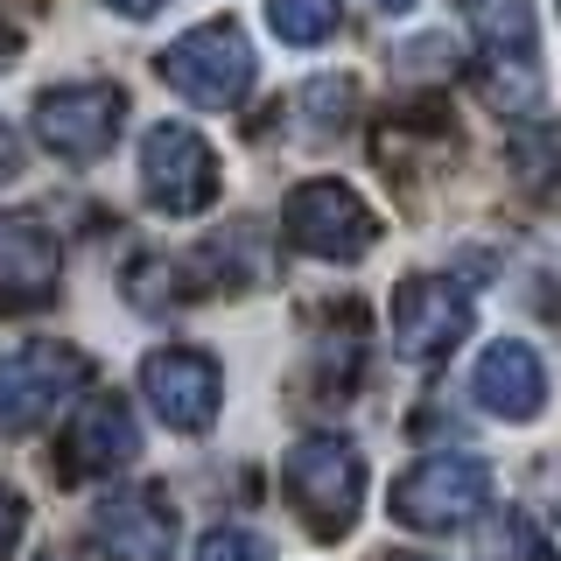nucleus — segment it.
Returning a JSON list of instances; mask_svg holds the SVG:
<instances>
[{"instance_id":"nucleus-1","label":"nucleus","mask_w":561,"mask_h":561,"mask_svg":"<svg viewBox=\"0 0 561 561\" xmlns=\"http://www.w3.org/2000/svg\"><path fill=\"white\" fill-rule=\"evenodd\" d=\"M386 513H393V526H408V534H463L470 519L491 513L484 456H463V449L414 456V463L386 484Z\"/></svg>"},{"instance_id":"nucleus-2","label":"nucleus","mask_w":561,"mask_h":561,"mask_svg":"<svg viewBox=\"0 0 561 561\" xmlns=\"http://www.w3.org/2000/svg\"><path fill=\"white\" fill-rule=\"evenodd\" d=\"M280 484H288L295 513H302V526L316 540H344L351 526H358V513H365V456L330 428H316V435H302V443L288 449Z\"/></svg>"},{"instance_id":"nucleus-3","label":"nucleus","mask_w":561,"mask_h":561,"mask_svg":"<svg viewBox=\"0 0 561 561\" xmlns=\"http://www.w3.org/2000/svg\"><path fill=\"white\" fill-rule=\"evenodd\" d=\"M280 239H288L295 253H309V260L351 267V260H365L379 245V218L351 183L309 175V183H295L288 197H280Z\"/></svg>"},{"instance_id":"nucleus-4","label":"nucleus","mask_w":561,"mask_h":561,"mask_svg":"<svg viewBox=\"0 0 561 561\" xmlns=\"http://www.w3.org/2000/svg\"><path fill=\"white\" fill-rule=\"evenodd\" d=\"M253 43H245L239 22H204L190 35H175L162 49V84L197 113H232L253 92Z\"/></svg>"},{"instance_id":"nucleus-5","label":"nucleus","mask_w":561,"mask_h":561,"mask_svg":"<svg viewBox=\"0 0 561 561\" xmlns=\"http://www.w3.org/2000/svg\"><path fill=\"white\" fill-rule=\"evenodd\" d=\"M225 190V169H218V148L183 127V119H162L140 140V197H148L162 218H204Z\"/></svg>"},{"instance_id":"nucleus-6","label":"nucleus","mask_w":561,"mask_h":561,"mask_svg":"<svg viewBox=\"0 0 561 561\" xmlns=\"http://www.w3.org/2000/svg\"><path fill=\"white\" fill-rule=\"evenodd\" d=\"M84 386H92V358L57 344V337H35L22 351H8V358H0V428L35 435L70 393H84Z\"/></svg>"},{"instance_id":"nucleus-7","label":"nucleus","mask_w":561,"mask_h":561,"mask_svg":"<svg viewBox=\"0 0 561 561\" xmlns=\"http://www.w3.org/2000/svg\"><path fill=\"white\" fill-rule=\"evenodd\" d=\"M119 127H127V92L105 78H78V84H49L35 99V140L57 162H99L113 154Z\"/></svg>"},{"instance_id":"nucleus-8","label":"nucleus","mask_w":561,"mask_h":561,"mask_svg":"<svg viewBox=\"0 0 561 561\" xmlns=\"http://www.w3.org/2000/svg\"><path fill=\"white\" fill-rule=\"evenodd\" d=\"M470 323H478V309H470V288L456 274H400L393 288V344L408 365H443L456 344L470 337Z\"/></svg>"},{"instance_id":"nucleus-9","label":"nucleus","mask_w":561,"mask_h":561,"mask_svg":"<svg viewBox=\"0 0 561 561\" xmlns=\"http://www.w3.org/2000/svg\"><path fill=\"white\" fill-rule=\"evenodd\" d=\"M140 393L162 428L175 435H210L218 428V408H225V365L197 344H162L140 358Z\"/></svg>"},{"instance_id":"nucleus-10","label":"nucleus","mask_w":561,"mask_h":561,"mask_svg":"<svg viewBox=\"0 0 561 561\" xmlns=\"http://www.w3.org/2000/svg\"><path fill=\"white\" fill-rule=\"evenodd\" d=\"M64 280V245L35 210H0V309L28 316L57 302Z\"/></svg>"},{"instance_id":"nucleus-11","label":"nucleus","mask_w":561,"mask_h":561,"mask_svg":"<svg viewBox=\"0 0 561 561\" xmlns=\"http://www.w3.org/2000/svg\"><path fill=\"white\" fill-rule=\"evenodd\" d=\"M92 540L105 561H175V505L162 484H127L99 499Z\"/></svg>"},{"instance_id":"nucleus-12","label":"nucleus","mask_w":561,"mask_h":561,"mask_svg":"<svg viewBox=\"0 0 561 561\" xmlns=\"http://www.w3.org/2000/svg\"><path fill=\"white\" fill-rule=\"evenodd\" d=\"M470 400L491 414V421H540L548 414V365L526 337H491L470 365Z\"/></svg>"},{"instance_id":"nucleus-13","label":"nucleus","mask_w":561,"mask_h":561,"mask_svg":"<svg viewBox=\"0 0 561 561\" xmlns=\"http://www.w3.org/2000/svg\"><path fill=\"white\" fill-rule=\"evenodd\" d=\"M140 456V421L119 393H84V408L70 414V435H64V478L84 484V478H113Z\"/></svg>"},{"instance_id":"nucleus-14","label":"nucleus","mask_w":561,"mask_h":561,"mask_svg":"<svg viewBox=\"0 0 561 561\" xmlns=\"http://www.w3.org/2000/svg\"><path fill=\"white\" fill-rule=\"evenodd\" d=\"M456 8H463V22L484 43L491 64H505V70H534L540 64V14H534V0H456Z\"/></svg>"},{"instance_id":"nucleus-15","label":"nucleus","mask_w":561,"mask_h":561,"mask_svg":"<svg viewBox=\"0 0 561 561\" xmlns=\"http://www.w3.org/2000/svg\"><path fill=\"white\" fill-rule=\"evenodd\" d=\"M505 154H513V175L534 190V197H561V127L554 119H526V127H513Z\"/></svg>"},{"instance_id":"nucleus-16","label":"nucleus","mask_w":561,"mask_h":561,"mask_svg":"<svg viewBox=\"0 0 561 561\" xmlns=\"http://www.w3.org/2000/svg\"><path fill=\"white\" fill-rule=\"evenodd\" d=\"M267 28L288 49H316L344 28V0H267Z\"/></svg>"},{"instance_id":"nucleus-17","label":"nucleus","mask_w":561,"mask_h":561,"mask_svg":"<svg viewBox=\"0 0 561 561\" xmlns=\"http://www.w3.org/2000/svg\"><path fill=\"white\" fill-rule=\"evenodd\" d=\"M295 105H302V134L309 140H337L351 127V113H358V84L351 78H309Z\"/></svg>"},{"instance_id":"nucleus-18","label":"nucleus","mask_w":561,"mask_h":561,"mask_svg":"<svg viewBox=\"0 0 561 561\" xmlns=\"http://www.w3.org/2000/svg\"><path fill=\"white\" fill-rule=\"evenodd\" d=\"M190 561H274V548H267V534H253V526H210Z\"/></svg>"},{"instance_id":"nucleus-19","label":"nucleus","mask_w":561,"mask_h":561,"mask_svg":"<svg viewBox=\"0 0 561 561\" xmlns=\"http://www.w3.org/2000/svg\"><path fill=\"white\" fill-rule=\"evenodd\" d=\"M456 49H449V35H414V43H400V70H408V78H421V70H428V78H449V64Z\"/></svg>"},{"instance_id":"nucleus-20","label":"nucleus","mask_w":561,"mask_h":561,"mask_svg":"<svg viewBox=\"0 0 561 561\" xmlns=\"http://www.w3.org/2000/svg\"><path fill=\"white\" fill-rule=\"evenodd\" d=\"M22 534H28V499H22V491H14L8 478H0V561H14Z\"/></svg>"},{"instance_id":"nucleus-21","label":"nucleus","mask_w":561,"mask_h":561,"mask_svg":"<svg viewBox=\"0 0 561 561\" xmlns=\"http://www.w3.org/2000/svg\"><path fill=\"white\" fill-rule=\"evenodd\" d=\"M22 175V140H14V127L0 119V183H14Z\"/></svg>"},{"instance_id":"nucleus-22","label":"nucleus","mask_w":561,"mask_h":561,"mask_svg":"<svg viewBox=\"0 0 561 561\" xmlns=\"http://www.w3.org/2000/svg\"><path fill=\"white\" fill-rule=\"evenodd\" d=\"M14 57H22V28H14V14L0 8V70H14Z\"/></svg>"},{"instance_id":"nucleus-23","label":"nucleus","mask_w":561,"mask_h":561,"mask_svg":"<svg viewBox=\"0 0 561 561\" xmlns=\"http://www.w3.org/2000/svg\"><path fill=\"white\" fill-rule=\"evenodd\" d=\"M105 8H113V14H127V22H148V14H162L169 0H105Z\"/></svg>"},{"instance_id":"nucleus-24","label":"nucleus","mask_w":561,"mask_h":561,"mask_svg":"<svg viewBox=\"0 0 561 561\" xmlns=\"http://www.w3.org/2000/svg\"><path fill=\"white\" fill-rule=\"evenodd\" d=\"M373 8H379V14H408L414 0H373Z\"/></svg>"},{"instance_id":"nucleus-25","label":"nucleus","mask_w":561,"mask_h":561,"mask_svg":"<svg viewBox=\"0 0 561 561\" xmlns=\"http://www.w3.org/2000/svg\"><path fill=\"white\" fill-rule=\"evenodd\" d=\"M35 561H70V554H57V548H43V554H35Z\"/></svg>"},{"instance_id":"nucleus-26","label":"nucleus","mask_w":561,"mask_h":561,"mask_svg":"<svg viewBox=\"0 0 561 561\" xmlns=\"http://www.w3.org/2000/svg\"><path fill=\"white\" fill-rule=\"evenodd\" d=\"M386 561H428V554H386Z\"/></svg>"}]
</instances>
